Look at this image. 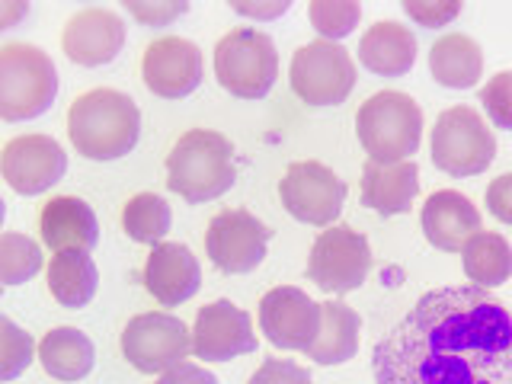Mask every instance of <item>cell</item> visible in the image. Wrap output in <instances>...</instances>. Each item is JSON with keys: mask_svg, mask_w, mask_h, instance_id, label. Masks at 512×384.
<instances>
[{"mask_svg": "<svg viewBox=\"0 0 512 384\" xmlns=\"http://www.w3.org/2000/svg\"><path fill=\"white\" fill-rule=\"evenodd\" d=\"M288 7V0H276V4H234L237 13H244V16H256V20H272V16H282Z\"/></svg>", "mask_w": 512, "mask_h": 384, "instance_id": "cell-38", "label": "cell"}, {"mask_svg": "<svg viewBox=\"0 0 512 384\" xmlns=\"http://www.w3.org/2000/svg\"><path fill=\"white\" fill-rule=\"evenodd\" d=\"M58 71L39 45L7 42L0 48V119L29 122L52 109Z\"/></svg>", "mask_w": 512, "mask_h": 384, "instance_id": "cell-5", "label": "cell"}, {"mask_svg": "<svg viewBox=\"0 0 512 384\" xmlns=\"http://www.w3.org/2000/svg\"><path fill=\"white\" fill-rule=\"evenodd\" d=\"M461 263L477 288H496L512 279V247L496 231L474 234L461 250Z\"/></svg>", "mask_w": 512, "mask_h": 384, "instance_id": "cell-27", "label": "cell"}, {"mask_svg": "<svg viewBox=\"0 0 512 384\" xmlns=\"http://www.w3.org/2000/svg\"><path fill=\"white\" fill-rule=\"evenodd\" d=\"M359 352V314L343 301L320 304V333L308 349L317 365H343Z\"/></svg>", "mask_w": 512, "mask_h": 384, "instance_id": "cell-24", "label": "cell"}, {"mask_svg": "<svg viewBox=\"0 0 512 384\" xmlns=\"http://www.w3.org/2000/svg\"><path fill=\"white\" fill-rule=\"evenodd\" d=\"M311 26L324 36V42H340L359 26L362 7L356 0H314L308 7Z\"/></svg>", "mask_w": 512, "mask_h": 384, "instance_id": "cell-30", "label": "cell"}, {"mask_svg": "<svg viewBox=\"0 0 512 384\" xmlns=\"http://www.w3.org/2000/svg\"><path fill=\"white\" fill-rule=\"evenodd\" d=\"M144 285H148V292L160 308H180L183 301L199 292L202 266L186 244L164 240V244L151 250L148 263H144Z\"/></svg>", "mask_w": 512, "mask_h": 384, "instance_id": "cell-18", "label": "cell"}, {"mask_svg": "<svg viewBox=\"0 0 512 384\" xmlns=\"http://www.w3.org/2000/svg\"><path fill=\"white\" fill-rule=\"evenodd\" d=\"M279 196L285 212L301 224L330 228L336 215L343 212L346 183L320 160H298L285 170L279 183Z\"/></svg>", "mask_w": 512, "mask_h": 384, "instance_id": "cell-11", "label": "cell"}, {"mask_svg": "<svg viewBox=\"0 0 512 384\" xmlns=\"http://www.w3.org/2000/svg\"><path fill=\"white\" fill-rule=\"evenodd\" d=\"M404 10H407L410 20H416L420 26L436 29V26H448L455 20V16L461 13V4H416V0H407Z\"/></svg>", "mask_w": 512, "mask_h": 384, "instance_id": "cell-34", "label": "cell"}, {"mask_svg": "<svg viewBox=\"0 0 512 384\" xmlns=\"http://www.w3.org/2000/svg\"><path fill=\"white\" fill-rule=\"evenodd\" d=\"M368 269H372V247L365 234L346 228V224H330L320 231L308 256V279L327 295H349L362 288Z\"/></svg>", "mask_w": 512, "mask_h": 384, "instance_id": "cell-9", "label": "cell"}, {"mask_svg": "<svg viewBox=\"0 0 512 384\" xmlns=\"http://www.w3.org/2000/svg\"><path fill=\"white\" fill-rule=\"evenodd\" d=\"M429 71L448 90H471L484 77V52L464 32H448L429 48Z\"/></svg>", "mask_w": 512, "mask_h": 384, "instance_id": "cell-23", "label": "cell"}, {"mask_svg": "<svg viewBox=\"0 0 512 384\" xmlns=\"http://www.w3.org/2000/svg\"><path fill=\"white\" fill-rule=\"evenodd\" d=\"M192 352V330L167 311H148L128 320L122 330V356L144 375H164L186 362Z\"/></svg>", "mask_w": 512, "mask_h": 384, "instance_id": "cell-10", "label": "cell"}, {"mask_svg": "<svg viewBox=\"0 0 512 384\" xmlns=\"http://www.w3.org/2000/svg\"><path fill=\"white\" fill-rule=\"evenodd\" d=\"M125 10L135 16V20H141L144 26H167L173 23L176 16H183L189 10L186 0H180V4H128L125 0Z\"/></svg>", "mask_w": 512, "mask_h": 384, "instance_id": "cell-35", "label": "cell"}, {"mask_svg": "<svg viewBox=\"0 0 512 384\" xmlns=\"http://www.w3.org/2000/svg\"><path fill=\"white\" fill-rule=\"evenodd\" d=\"M141 77L154 96L183 100L202 84V52L196 42L180 36H164L148 45L141 58Z\"/></svg>", "mask_w": 512, "mask_h": 384, "instance_id": "cell-16", "label": "cell"}, {"mask_svg": "<svg viewBox=\"0 0 512 384\" xmlns=\"http://www.w3.org/2000/svg\"><path fill=\"white\" fill-rule=\"evenodd\" d=\"M378 384H512V314L487 288L423 295L375 346Z\"/></svg>", "mask_w": 512, "mask_h": 384, "instance_id": "cell-1", "label": "cell"}, {"mask_svg": "<svg viewBox=\"0 0 512 384\" xmlns=\"http://www.w3.org/2000/svg\"><path fill=\"white\" fill-rule=\"evenodd\" d=\"M42 244L52 253H90L100 244V221L93 208L77 196H58L52 199L39 215Z\"/></svg>", "mask_w": 512, "mask_h": 384, "instance_id": "cell-20", "label": "cell"}, {"mask_svg": "<svg viewBox=\"0 0 512 384\" xmlns=\"http://www.w3.org/2000/svg\"><path fill=\"white\" fill-rule=\"evenodd\" d=\"M480 103H484L493 125L509 128L512 132V71L493 74L487 80V87L480 90Z\"/></svg>", "mask_w": 512, "mask_h": 384, "instance_id": "cell-32", "label": "cell"}, {"mask_svg": "<svg viewBox=\"0 0 512 384\" xmlns=\"http://www.w3.org/2000/svg\"><path fill=\"white\" fill-rule=\"evenodd\" d=\"M26 13H29V4H0V29H10Z\"/></svg>", "mask_w": 512, "mask_h": 384, "instance_id": "cell-39", "label": "cell"}, {"mask_svg": "<svg viewBox=\"0 0 512 384\" xmlns=\"http://www.w3.org/2000/svg\"><path fill=\"white\" fill-rule=\"evenodd\" d=\"M170 205L154 196V192H138L135 199H128V205L122 208V228L125 234L138 240V244H164V237L170 231Z\"/></svg>", "mask_w": 512, "mask_h": 384, "instance_id": "cell-28", "label": "cell"}, {"mask_svg": "<svg viewBox=\"0 0 512 384\" xmlns=\"http://www.w3.org/2000/svg\"><path fill=\"white\" fill-rule=\"evenodd\" d=\"M138 135L141 112L122 90H87L68 109V138L87 160H119L135 148Z\"/></svg>", "mask_w": 512, "mask_h": 384, "instance_id": "cell-2", "label": "cell"}, {"mask_svg": "<svg viewBox=\"0 0 512 384\" xmlns=\"http://www.w3.org/2000/svg\"><path fill=\"white\" fill-rule=\"evenodd\" d=\"M247 384H314L308 368H301L288 359H266L260 368L253 372Z\"/></svg>", "mask_w": 512, "mask_h": 384, "instance_id": "cell-33", "label": "cell"}, {"mask_svg": "<svg viewBox=\"0 0 512 384\" xmlns=\"http://www.w3.org/2000/svg\"><path fill=\"white\" fill-rule=\"evenodd\" d=\"M356 132L368 154L378 164L413 160L423 138V112L410 93L381 90L372 93L356 112Z\"/></svg>", "mask_w": 512, "mask_h": 384, "instance_id": "cell-4", "label": "cell"}, {"mask_svg": "<svg viewBox=\"0 0 512 384\" xmlns=\"http://www.w3.org/2000/svg\"><path fill=\"white\" fill-rule=\"evenodd\" d=\"M32 336L23 333L10 317H0V381H13L32 362Z\"/></svg>", "mask_w": 512, "mask_h": 384, "instance_id": "cell-31", "label": "cell"}, {"mask_svg": "<svg viewBox=\"0 0 512 384\" xmlns=\"http://www.w3.org/2000/svg\"><path fill=\"white\" fill-rule=\"evenodd\" d=\"M288 84L308 106H340L356 87V61L336 42H308L292 58Z\"/></svg>", "mask_w": 512, "mask_h": 384, "instance_id": "cell-8", "label": "cell"}, {"mask_svg": "<svg viewBox=\"0 0 512 384\" xmlns=\"http://www.w3.org/2000/svg\"><path fill=\"white\" fill-rule=\"evenodd\" d=\"M64 55L80 68H100L116 61L125 45V23L119 13L106 7L77 10L61 32Z\"/></svg>", "mask_w": 512, "mask_h": 384, "instance_id": "cell-17", "label": "cell"}, {"mask_svg": "<svg viewBox=\"0 0 512 384\" xmlns=\"http://www.w3.org/2000/svg\"><path fill=\"white\" fill-rule=\"evenodd\" d=\"M359 61L372 74L404 77L416 61V36L410 32V26H400L394 20H378L359 39Z\"/></svg>", "mask_w": 512, "mask_h": 384, "instance_id": "cell-22", "label": "cell"}, {"mask_svg": "<svg viewBox=\"0 0 512 384\" xmlns=\"http://www.w3.org/2000/svg\"><path fill=\"white\" fill-rule=\"evenodd\" d=\"M487 208L493 218H500L503 224H512V173L496 176L487 186Z\"/></svg>", "mask_w": 512, "mask_h": 384, "instance_id": "cell-36", "label": "cell"}, {"mask_svg": "<svg viewBox=\"0 0 512 384\" xmlns=\"http://www.w3.org/2000/svg\"><path fill=\"white\" fill-rule=\"evenodd\" d=\"M416 196H420V167L413 160H400V164L368 160L362 167V205L372 212L384 218L404 215Z\"/></svg>", "mask_w": 512, "mask_h": 384, "instance_id": "cell-21", "label": "cell"}, {"mask_svg": "<svg viewBox=\"0 0 512 384\" xmlns=\"http://www.w3.org/2000/svg\"><path fill=\"white\" fill-rule=\"evenodd\" d=\"M96 285H100V272L90 260V253H55L52 266H48V292L61 304V308H84L93 301Z\"/></svg>", "mask_w": 512, "mask_h": 384, "instance_id": "cell-26", "label": "cell"}, {"mask_svg": "<svg viewBox=\"0 0 512 384\" xmlns=\"http://www.w3.org/2000/svg\"><path fill=\"white\" fill-rule=\"evenodd\" d=\"M234 180L237 167L231 141L208 128L186 132L167 157V186L192 205L224 196Z\"/></svg>", "mask_w": 512, "mask_h": 384, "instance_id": "cell-3", "label": "cell"}, {"mask_svg": "<svg viewBox=\"0 0 512 384\" xmlns=\"http://www.w3.org/2000/svg\"><path fill=\"white\" fill-rule=\"evenodd\" d=\"M157 384H218V378L192 362H180V365H173L170 372L160 375Z\"/></svg>", "mask_w": 512, "mask_h": 384, "instance_id": "cell-37", "label": "cell"}, {"mask_svg": "<svg viewBox=\"0 0 512 384\" xmlns=\"http://www.w3.org/2000/svg\"><path fill=\"white\" fill-rule=\"evenodd\" d=\"M215 77L231 96L263 100L279 77V52L260 29H231L215 45Z\"/></svg>", "mask_w": 512, "mask_h": 384, "instance_id": "cell-6", "label": "cell"}, {"mask_svg": "<svg viewBox=\"0 0 512 384\" xmlns=\"http://www.w3.org/2000/svg\"><path fill=\"white\" fill-rule=\"evenodd\" d=\"M192 352L205 362H231L256 352L253 320L234 301H212L196 314L192 327Z\"/></svg>", "mask_w": 512, "mask_h": 384, "instance_id": "cell-15", "label": "cell"}, {"mask_svg": "<svg viewBox=\"0 0 512 384\" xmlns=\"http://www.w3.org/2000/svg\"><path fill=\"white\" fill-rule=\"evenodd\" d=\"M496 157V138L484 116L471 106L445 109L432 128V164L448 176H477Z\"/></svg>", "mask_w": 512, "mask_h": 384, "instance_id": "cell-7", "label": "cell"}, {"mask_svg": "<svg viewBox=\"0 0 512 384\" xmlns=\"http://www.w3.org/2000/svg\"><path fill=\"white\" fill-rule=\"evenodd\" d=\"M39 362L45 368V375H52L58 381H80L93 372L96 349L90 343V336L80 333L77 327H55L52 333L42 336Z\"/></svg>", "mask_w": 512, "mask_h": 384, "instance_id": "cell-25", "label": "cell"}, {"mask_svg": "<svg viewBox=\"0 0 512 384\" xmlns=\"http://www.w3.org/2000/svg\"><path fill=\"white\" fill-rule=\"evenodd\" d=\"M260 330L276 349L308 352L320 333V304L301 288L279 285L260 301Z\"/></svg>", "mask_w": 512, "mask_h": 384, "instance_id": "cell-13", "label": "cell"}, {"mask_svg": "<svg viewBox=\"0 0 512 384\" xmlns=\"http://www.w3.org/2000/svg\"><path fill=\"white\" fill-rule=\"evenodd\" d=\"M42 269V247L26 234L7 231L0 237V282L20 285Z\"/></svg>", "mask_w": 512, "mask_h": 384, "instance_id": "cell-29", "label": "cell"}, {"mask_svg": "<svg viewBox=\"0 0 512 384\" xmlns=\"http://www.w3.org/2000/svg\"><path fill=\"white\" fill-rule=\"evenodd\" d=\"M0 170H4V180L10 183L13 192H20V196H42L68 170V154L48 135H20L4 144Z\"/></svg>", "mask_w": 512, "mask_h": 384, "instance_id": "cell-14", "label": "cell"}, {"mask_svg": "<svg viewBox=\"0 0 512 384\" xmlns=\"http://www.w3.org/2000/svg\"><path fill=\"white\" fill-rule=\"evenodd\" d=\"M420 221H423L426 240L442 253H461L464 244H468V240L474 234H480V228H484L477 205L468 196H461L458 189L432 192V196L426 199V205H423Z\"/></svg>", "mask_w": 512, "mask_h": 384, "instance_id": "cell-19", "label": "cell"}, {"mask_svg": "<svg viewBox=\"0 0 512 384\" xmlns=\"http://www.w3.org/2000/svg\"><path fill=\"white\" fill-rule=\"evenodd\" d=\"M269 237L272 231L256 215L244 212V208H228V212H218L212 224H208L205 250L208 260L221 272L244 276V272H253L263 263Z\"/></svg>", "mask_w": 512, "mask_h": 384, "instance_id": "cell-12", "label": "cell"}]
</instances>
